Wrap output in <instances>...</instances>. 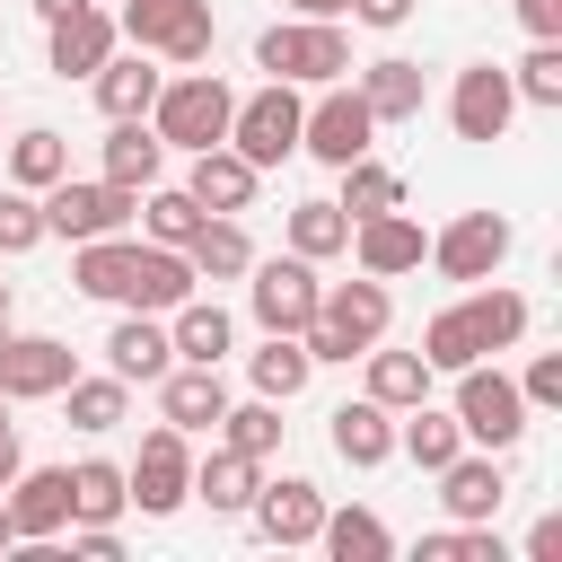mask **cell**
Here are the masks:
<instances>
[{"instance_id":"obj_1","label":"cell","mask_w":562,"mask_h":562,"mask_svg":"<svg viewBox=\"0 0 562 562\" xmlns=\"http://www.w3.org/2000/svg\"><path fill=\"white\" fill-rule=\"evenodd\" d=\"M228 114H237V88L228 79H211V70H184V79H158V97H149V132L167 140V149H220L228 140Z\"/></svg>"},{"instance_id":"obj_2","label":"cell","mask_w":562,"mask_h":562,"mask_svg":"<svg viewBox=\"0 0 562 562\" xmlns=\"http://www.w3.org/2000/svg\"><path fill=\"white\" fill-rule=\"evenodd\" d=\"M255 70H272V79H290V88H325V79L351 70V35H342L334 18H272V26L255 35Z\"/></svg>"},{"instance_id":"obj_3","label":"cell","mask_w":562,"mask_h":562,"mask_svg":"<svg viewBox=\"0 0 562 562\" xmlns=\"http://www.w3.org/2000/svg\"><path fill=\"white\" fill-rule=\"evenodd\" d=\"M123 44L132 53H167L176 70H193V61H211V44H220V26H211V0H123Z\"/></svg>"},{"instance_id":"obj_4","label":"cell","mask_w":562,"mask_h":562,"mask_svg":"<svg viewBox=\"0 0 562 562\" xmlns=\"http://www.w3.org/2000/svg\"><path fill=\"white\" fill-rule=\"evenodd\" d=\"M44 237H114V228H132V211H140V193L132 184H114V176H97V184H79V176H53L44 193Z\"/></svg>"},{"instance_id":"obj_5","label":"cell","mask_w":562,"mask_h":562,"mask_svg":"<svg viewBox=\"0 0 562 562\" xmlns=\"http://www.w3.org/2000/svg\"><path fill=\"white\" fill-rule=\"evenodd\" d=\"M457 430H465V448H518V430H527V395H518V378H501L492 360H474V369H457Z\"/></svg>"},{"instance_id":"obj_6","label":"cell","mask_w":562,"mask_h":562,"mask_svg":"<svg viewBox=\"0 0 562 562\" xmlns=\"http://www.w3.org/2000/svg\"><path fill=\"white\" fill-rule=\"evenodd\" d=\"M123 492H132L140 518H176V509L193 501V439H184L176 422H158V430L140 439V457L123 465Z\"/></svg>"},{"instance_id":"obj_7","label":"cell","mask_w":562,"mask_h":562,"mask_svg":"<svg viewBox=\"0 0 562 562\" xmlns=\"http://www.w3.org/2000/svg\"><path fill=\"white\" fill-rule=\"evenodd\" d=\"M299 88L290 79H263L255 97H237V114H228V149L246 158V167H281L290 149H299Z\"/></svg>"},{"instance_id":"obj_8","label":"cell","mask_w":562,"mask_h":562,"mask_svg":"<svg viewBox=\"0 0 562 562\" xmlns=\"http://www.w3.org/2000/svg\"><path fill=\"white\" fill-rule=\"evenodd\" d=\"M369 132H378V114H369L360 88H342V79H325L316 105L299 114V149H307L316 167H351V158H369Z\"/></svg>"},{"instance_id":"obj_9","label":"cell","mask_w":562,"mask_h":562,"mask_svg":"<svg viewBox=\"0 0 562 562\" xmlns=\"http://www.w3.org/2000/svg\"><path fill=\"white\" fill-rule=\"evenodd\" d=\"M316 299H325V281H316L307 255H263V263H246V307H255L263 334H299V325L316 316Z\"/></svg>"},{"instance_id":"obj_10","label":"cell","mask_w":562,"mask_h":562,"mask_svg":"<svg viewBox=\"0 0 562 562\" xmlns=\"http://www.w3.org/2000/svg\"><path fill=\"white\" fill-rule=\"evenodd\" d=\"M509 246H518V228H509L501 211H457V220L430 237L422 263H439L448 281H492V272L509 263Z\"/></svg>"},{"instance_id":"obj_11","label":"cell","mask_w":562,"mask_h":562,"mask_svg":"<svg viewBox=\"0 0 562 562\" xmlns=\"http://www.w3.org/2000/svg\"><path fill=\"white\" fill-rule=\"evenodd\" d=\"M79 378V351L61 342V334H9L0 325V395L9 404H44V395H61Z\"/></svg>"},{"instance_id":"obj_12","label":"cell","mask_w":562,"mask_h":562,"mask_svg":"<svg viewBox=\"0 0 562 562\" xmlns=\"http://www.w3.org/2000/svg\"><path fill=\"white\" fill-rule=\"evenodd\" d=\"M501 501H509L501 448H457V457L439 465V509H448L457 527H492V518H501Z\"/></svg>"},{"instance_id":"obj_13","label":"cell","mask_w":562,"mask_h":562,"mask_svg":"<svg viewBox=\"0 0 562 562\" xmlns=\"http://www.w3.org/2000/svg\"><path fill=\"white\" fill-rule=\"evenodd\" d=\"M509 114H518L509 70H501V61H465V70H457V88H448V123H457V140H501V132H509Z\"/></svg>"},{"instance_id":"obj_14","label":"cell","mask_w":562,"mask_h":562,"mask_svg":"<svg viewBox=\"0 0 562 562\" xmlns=\"http://www.w3.org/2000/svg\"><path fill=\"white\" fill-rule=\"evenodd\" d=\"M342 255H360V272H378V281H404V272H422L430 237H422V220L395 202V211H369V220H351V246H342Z\"/></svg>"},{"instance_id":"obj_15","label":"cell","mask_w":562,"mask_h":562,"mask_svg":"<svg viewBox=\"0 0 562 562\" xmlns=\"http://www.w3.org/2000/svg\"><path fill=\"white\" fill-rule=\"evenodd\" d=\"M246 518H255L263 544H316V527H325V492H316L307 474H281V483H255Z\"/></svg>"},{"instance_id":"obj_16","label":"cell","mask_w":562,"mask_h":562,"mask_svg":"<svg viewBox=\"0 0 562 562\" xmlns=\"http://www.w3.org/2000/svg\"><path fill=\"white\" fill-rule=\"evenodd\" d=\"M105 369H114L123 386H158V378L176 369V342H167V325H158L149 307H123V316H114V334H105Z\"/></svg>"},{"instance_id":"obj_17","label":"cell","mask_w":562,"mask_h":562,"mask_svg":"<svg viewBox=\"0 0 562 562\" xmlns=\"http://www.w3.org/2000/svg\"><path fill=\"white\" fill-rule=\"evenodd\" d=\"M18 518V544H44L70 527V465H18V483L0 492Z\"/></svg>"},{"instance_id":"obj_18","label":"cell","mask_w":562,"mask_h":562,"mask_svg":"<svg viewBox=\"0 0 562 562\" xmlns=\"http://www.w3.org/2000/svg\"><path fill=\"white\" fill-rule=\"evenodd\" d=\"M220 413H228V378H220V369L176 360V369L158 378V422H176L184 439H193V430H220Z\"/></svg>"},{"instance_id":"obj_19","label":"cell","mask_w":562,"mask_h":562,"mask_svg":"<svg viewBox=\"0 0 562 562\" xmlns=\"http://www.w3.org/2000/svg\"><path fill=\"white\" fill-rule=\"evenodd\" d=\"M316 316L351 342V351H369V342H386V316H395V299H386V281L378 272H360V281H334L325 299H316Z\"/></svg>"},{"instance_id":"obj_20","label":"cell","mask_w":562,"mask_h":562,"mask_svg":"<svg viewBox=\"0 0 562 562\" xmlns=\"http://www.w3.org/2000/svg\"><path fill=\"white\" fill-rule=\"evenodd\" d=\"M255 184H263V167H246L228 140H220V149H193V167H184V193H193L202 211H228V220L255 202Z\"/></svg>"},{"instance_id":"obj_21","label":"cell","mask_w":562,"mask_h":562,"mask_svg":"<svg viewBox=\"0 0 562 562\" xmlns=\"http://www.w3.org/2000/svg\"><path fill=\"white\" fill-rule=\"evenodd\" d=\"M184 299H193V263H184V246H132L123 307H149V316H167V307H184Z\"/></svg>"},{"instance_id":"obj_22","label":"cell","mask_w":562,"mask_h":562,"mask_svg":"<svg viewBox=\"0 0 562 562\" xmlns=\"http://www.w3.org/2000/svg\"><path fill=\"white\" fill-rule=\"evenodd\" d=\"M325 439H334V457H342V465H360V474H369V465H386V457H395V413H386V404H369V395H360V404H334V413H325Z\"/></svg>"},{"instance_id":"obj_23","label":"cell","mask_w":562,"mask_h":562,"mask_svg":"<svg viewBox=\"0 0 562 562\" xmlns=\"http://www.w3.org/2000/svg\"><path fill=\"white\" fill-rule=\"evenodd\" d=\"M123 44V26L88 0V9H70V18H53V70L61 79H97V61Z\"/></svg>"},{"instance_id":"obj_24","label":"cell","mask_w":562,"mask_h":562,"mask_svg":"<svg viewBox=\"0 0 562 562\" xmlns=\"http://www.w3.org/2000/svg\"><path fill=\"white\" fill-rule=\"evenodd\" d=\"M167 342H176V360H202V369H220L228 360V342H237V325H228V307L220 299H184V307H167Z\"/></svg>"},{"instance_id":"obj_25","label":"cell","mask_w":562,"mask_h":562,"mask_svg":"<svg viewBox=\"0 0 562 562\" xmlns=\"http://www.w3.org/2000/svg\"><path fill=\"white\" fill-rule=\"evenodd\" d=\"M158 79H167V70H149V53H123V44H114V53L97 61V79H88V88H97V105H105V123H123V114H149V97H158Z\"/></svg>"},{"instance_id":"obj_26","label":"cell","mask_w":562,"mask_h":562,"mask_svg":"<svg viewBox=\"0 0 562 562\" xmlns=\"http://www.w3.org/2000/svg\"><path fill=\"white\" fill-rule=\"evenodd\" d=\"M422 97H430V79H422V61H404V53H386V61L360 70V105H369L378 123H413Z\"/></svg>"},{"instance_id":"obj_27","label":"cell","mask_w":562,"mask_h":562,"mask_svg":"<svg viewBox=\"0 0 562 562\" xmlns=\"http://www.w3.org/2000/svg\"><path fill=\"white\" fill-rule=\"evenodd\" d=\"M457 448H465V430H457V413H439V404H430V395H422V404H404V413H395V457H413V465H422V474H439V465H448V457H457Z\"/></svg>"},{"instance_id":"obj_28","label":"cell","mask_w":562,"mask_h":562,"mask_svg":"<svg viewBox=\"0 0 562 562\" xmlns=\"http://www.w3.org/2000/svg\"><path fill=\"white\" fill-rule=\"evenodd\" d=\"M158 167H167V140L149 132V114H123V123L105 132V176H114V184H132V193H149V184H158Z\"/></svg>"},{"instance_id":"obj_29","label":"cell","mask_w":562,"mask_h":562,"mask_svg":"<svg viewBox=\"0 0 562 562\" xmlns=\"http://www.w3.org/2000/svg\"><path fill=\"white\" fill-rule=\"evenodd\" d=\"M457 316H465V334H474V351H483V360H492V351H509V342L527 334V299H518V290H483V281H474V290L457 299Z\"/></svg>"},{"instance_id":"obj_30","label":"cell","mask_w":562,"mask_h":562,"mask_svg":"<svg viewBox=\"0 0 562 562\" xmlns=\"http://www.w3.org/2000/svg\"><path fill=\"white\" fill-rule=\"evenodd\" d=\"M255 483H263V465H255V457H237L228 439H220V448H211V457L193 465V501H211L220 518H246V501H255Z\"/></svg>"},{"instance_id":"obj_31","label":"cell","mask_w":562,"mask_h":562,"mask_svg":"<svg viewBox=\"0 0 562 562\" xmlns=\"http://www.w3.org/2000/svg\"><path fill=\"white\" fill-rule=\"evenodd\" d=\"M123 509H132L123 465H114V457H79V465H70V527H114Z\"/></svg>"},{"instance_id":"obj_32","label":"cell","mask_w":562,"mask_h":562,"mask_svg":"<svg viewBox=\"0 0 562 562\" xmlns=\"http://www.w3.org/2000/svg\"><path fill=\"white\" fill-rule=\"evenodd\" d=\"M184 263H193V281H237V272L255 263V246H246V228H237L228 211H211V220L184 237Z\"/></svg>"},{"instance_id":"obj_33","label":"cell","mask_w":562,"mask_h":562,"mask_svg":"<svg viewBox=\"0 0 562 562\" xmlns=\"http://www.w3.org/2000/svg\"><path fill=\"white\" fill-rule=\"evenodd\" d=\"M246 378H255V395L290 404V395L316 378V360H307V342H299V334H263V351H246Z\"/></svg>"},{"instance_id":"obj_34","label":"cell","mask_w":562,"mask_h":562,"mask_svg":"<svg viewBox=\"0 0 562 562\" xmlns=\"http://www.w3.org/2000/svg\"><path fill=\"white\" fill-rule=\"evenodd\" d=\"M70 281H79L88 299H114V307H123V281H132V237H123V228H114V237H79Z\"/></svg>"},{"instance_id":"obj_35","label":"cell","mask_w":562,"mask_h":562,"mask_svg":"<svg viewBox=\"0 0 562 562\" xmlns=\"http://www.w3.org/2000/svg\"><path fill=\"white\" fill-rule=\"evenodd\" d=\"M360 360H369V404L404 413V404H422V395H430V360H422V351H378V342H369Z\"/></svg>"},{"instance_id":"obj_36","label":"cell","mask_w":562,"mask_h":562,"mask_svg":"<svg viewBox=\"0 0 562 562\" xmlns=\"http://www.w3.org/2000/svg\"><path fill=\"white\" fill-rule=\"evenodd\" d=\"M316 544H325L334 562H386V553H395V536H386V518H378V509H325Z\"/></svg>"},{"instance_id":"obj_37","label":"cell","mask_w":562,"mask_h":562,"mask_svg":"<svg viewBox=\"0 0 562 562\" xmlns=\"http://www.w3.org/2000/svg\"><path fill=\"white\" fill-rule=\"evenodd\" d=\"M53 176H70V140H61L53 123H26V132L9 140V184H26V193H44Z\"/></svg>"},{"instance_id":"obj_38","label":"cell","mask_w":562,"mask_h":562,"mask_svg":"<svg viewBox=\"0 0 562 562\" xmlns=\"http://www.w3.org/2000/svg\"><path fill=\"white\" fill-rule=\"evenodd\" d=\"M342 246H351V211H342V202H299V211H290V255L334 263Z\"/></svg>"},{"instance_id":"obj_39","label":"cell","mask_w":562,"mask_h":562,"mask_svg":"<svg viewBox=\"0 0 562 562\" xmlns=\"http://www.w3.org/2000/svg\"><path fill=\"white\" fill-rule=\"evenodd\" d=\"M61 404H70V430H88V439H97V430H114V422L132 413V386H123L114 369H105V378H70V386H61Z\"/></svg>"},{"instance_id":"obj_40","label":"cell","mask_w":562,"mask_h":562,"mask_svg":"<svg viewBox=\"0 0 562 562\" xmlns=\"http://www.w3.org/2000/svg\"><path fill=\"white\" fill-rule=\"evenodd\" d=\"M281 430H290V422H281V404H272V395H255V404H228V413H220V439H228L237 457H255V465H263V457H281Z\"/></svg>"},{"instance_id":"obj_41","label":"cell","mask_w":562,"mask_h":562,"mask_svg":"<svg viewBox=\"0 0 562 562\" xmlns=\"http://www.w3.org/2000/svg\"><path fill=\"white\" fill-rule=\"evenodd\" d=\"M202 220H211V211H202L184 184H149V193H140V228H149V246H184Z\"/></svg>"},{"instance_id":"obj_42","label":"cell","mask_w":562,"mask_h":562,"mask_svg":"<svg viewBox=\"0 0 562 562\" xmlns=\"http://www.w3.org/2000/svg\"><path fill=\"white\" fill-rule=\"evenodd\" d=\"M342 176V211L351 220H369V211H395L404 202V176L395 167H378V158H351V167H334Z\"/></svg>"},{"instance_id":"obj_43","label":"cell","mask_w":562,"mask_h":562,"mask_svg":"<svg viewBox=\"0 0 562 562\" xmlns=\"http://www.w3.org/2000/svg\"><path fill=\"white\" fill-rule=\"evenodd\" d=\"M35 246H44V202L26 184H9L0 193V255H35Z\"/></svg>"},{"instance_id":"obj_44","label":"cell","mask_w":562,"mask_h":562,"mask_svg":"<svg viewBox=\"0 0 562 562\" xmlns=\"http://www.w3.org/2000/svg\"><path fill=\"white\" fill-rule=\"evenodd\" d=\"M509 88H518V105H562V44H536L509 70Z\"/></svg>"},{"instance_id":"obj_45","label":"cell","mask_w":562,"mask_h":562,"mask_svg":"<svg viewBox=\"0 0 562 562\" xmlns=\"http://www.w3.org/2000/svg\"><path fill=\"white\" fill-rule=\"evenodd\" d=\"M422 562H509V553L492 527H439V536H422Z\"/></svg>"},{"instance_id":"obj_46","label":"cell","mask_w":562,"mask_h":562,"mask_svg":"<svg viewBox=\"0 0 562 562\" xmlns=\"http://www.w3.org/2000/svg\"><path fill=\"white\" fill-rule=\"evenodd\" d=\"M518 395H527V413H553L562 404V351H536L527 378H518Z\"/></svg>"},{"instance_id":"obj_47","label":"cell","mask_w":562,"mask_h":562,"mask_svg":"<svg viewBox=\"0 0 562 562\" xmlns=\"http://www.w3.org/2000/svg\"><path fill=\"white\" fill-rule=\"evenodd\" d=\"M342 9H351V26H378V35H386V26H404L422 0H342Z\"/></svg>"},{"instance_id":"obj_48","label":"cell","mask_w":562,"mask_h":562,"mask_svg":"<svg viewBox=\"0 0 562 562\" xmlns=\"http://www.w3.org/2000/svg\"><path fill=\"white\" fill-rule=\"evenodd\" d=\"M61 536H70V553H79V562H114V553H123V536H114V527H61Z\"/></svg>"},{"instance_id":"obj_49","label":"cell","mask_w":562,"mask_h":562,"mask_svg":"<svg viewBox=\"0 0 562 562\" xmlns=\"http://www.w3.org/2000/svg\"><path fill=\"white\" fill-rule=\"evenodd\" d=\"M518 26L536 44H562V0H518Z\"/></svg>"},{"instance_id":"obj_50","label":"cell","mask_w":562,"mask_h":562,"mask_svg":"<svg viewBox=\"0 0 562 562\" xmlns=\"http://www.w3.org/2000/svg\"><path fill=\"white\" fill-rule=\"evenodd\" d=\"M527 553L553 562V553H562V518H536V527H527Z\"/></svg>"},{"instance_id":"obj_51","label":"cell","mask_w":562,"mask_h":562,"mask_svg":"<svg viewBox=\"0 0 562 562\" xmlns=\"http://www.w3.org/2000/svg\"><path fill=\"white\" fill-rule=\"evenodd\" d=\"M18 465H26V457H18V430H0V492L18 483Z\"/></svg>"},{"instance_id":"obj_52","label":"cell","mask_w":562,"mask_h":562,"mask_svg":"<svg viewBox=\"0 0 562 562\" xmlns=\"http://www.w3.org/2000/svg\"><path fill=\"white\" fill-rule=\"evenodd\" d=\"M290 18H342V0H281Z\"/></svg>"},{"instance_id":"obj_53","label":"cell","mask_w":562,"mask_h":562,"mask_svg":"<svg viewBox=\"0 0 562 562\" xmlns=\"http://www.w3.org/2000/svg\"><path fill=\"white\" fill-rule=\"evenodd\" d=\"M70 9H88V0H35V18L53 26V18H70Z\"/></svg>"},{"instance_id":"obj_54","label":"cell","mask_w":562,"mask_h":562,"mask_svg":"<svg viewBox=\"0 0 562 562\" xmlns=\"http://www.w3.org/2000/svg\"><path fill=\"white\" fill-rule=\"evenodd\" d=\"M0 553H18V518H9V501H0Z\"/></svg>"},{"instance_id":"obj_55","label":"cell","mask_w":562,"mask_h":562,"mask_svg":"<svg viewBox=\"0 0 562 562\" xmlns=\"http://www.w3.org/2000/svg\"><path fill=\"white\" fill-rule=\"evenodd\" d=\"M0 325H9V281H0Z\"/></svg>"},{"instance_id":"obj_56","label":"cell","mask_w":562,"mask_h":562,"mask_svg":"<svg viewBox=\"0 0 562 562\" xmlns=\"http://www.w3.org/2000/svg\"><path fill=\"white\" fill-rule=\"evenodd\" d=\"M0 430H9V395H0Z\"/></svg>"}]
</instances>
